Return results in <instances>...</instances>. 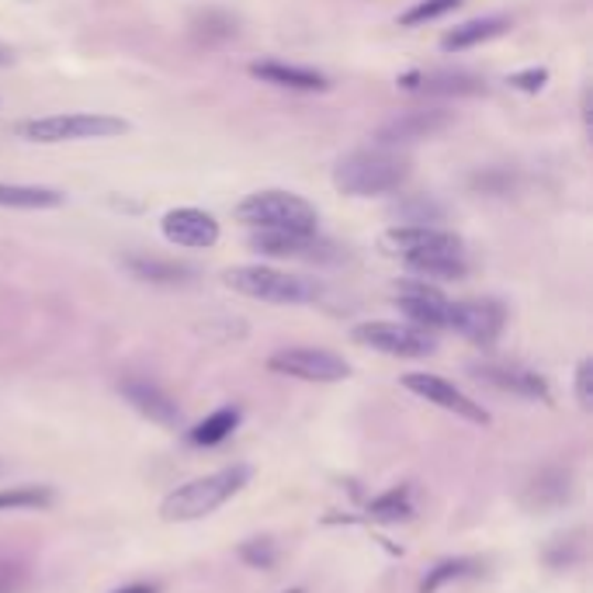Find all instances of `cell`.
Listing matches in <instances>:
<instances>
[{"mask_svg":"<svg viewBox=\"0 0 593 593\" xmlns=\"http://www.w3.org/2000/svg\"><path fill=\"white\" fill-rule=\"evenodd\" d=\"M247 479H250V468L247 465H233V468L212 472V476L184 483L160 504V517L171 520V525H174V520H198V517H205L212 510H219L226 500H233V496L247 486Z\"/></svg>","mask_w":593,"mask_h":593,"instance_id":"obj_2","label":"cell"},{"mask_svg":"<svg viewBox=\"0 0 593 593\" xmlns=\"http://www.w3.org/2000/svg\"><path fill=\"white\" fill-rule=\"evenodd\" d=\"M118 392H122L132 407L142 417H150L153 423L181 427V407L157 382H150V378H122V382H118Z\"/></svg>","mask_w":593,"mask_h":593,"instance_id":"obj_16","label":"cell"},{"mask_svg":"<svg viewBox=\"0 0 593 593\" xmlns=\"http://www.w3.org/2000/svg\"><path fill=\"white\" fill-rule=\"evenodd\" d=\"M448 126H452V111H444V108H413V111L392 115L389 122L378 126L375 129V147L399 150V147H410V142L431 139V136L444 132Z\"/></svg>","mask_w":593,"mask_h":593,"instance_id":"obj_8","label":"cell"},{"mask_svg":"<svg viewBox=\"0 0 593 593\" xmlns=\"http://www.w3.org/2000/svg\"><path fill=\"white\" fill-rule=\"evenodd\" d=\"M407 181H410V160L399 150H386V147L354 150L334 163V187L351 198L392 195Z\"/></svg>","mask_w":593,"mask_h":593,"instance_id":"obj_1","label":"cell"},{"mask_svg":"<svg viewBox=\"0 0 593 593\" xmlns=\"http://www.w3.org/2000/svg\"><path fill=\"white\" fill-rule=\"evenodd\" d=\"M195 32L205 39V42H226L236 35V18L223 14V11H205L198 21H195Z\"/></svg>","mask_w":593,"mask_h":593,"instance_id":"obj_30","label":"cell"},{"mask_svg":"<svg viewBox=\"0 0 593 593\" xmlns=\"http://www.w3.org/2000/svg\"><path fill=\"white\" fill-rule=\"evenodd\" d=\"M53 504L50 486H11L0 489V510H39Z\"/></svg>","mask_w":593,"mask_h":593,"instance_id":"obj_26","label":"cell"},{"mask_svg":"<svg viewBox=\"0 0 593 593\" xmlns=\"http://www.w3.org/2000/svg\"><path fill=\"white\" fill-rule=\"evenodd\" d=\"M236 423H240V410H236V407H223V410H216V413L205 417V420L195 427L192 441H195V444H205V448L223 444V441L236 431Z\"/></svg>","mask_w":593,"mask_h":593,"instance_id":"obj_24","label":"cell"},{"mask_svg":"<svg viewBox=\"0 0 593 593\" xmlns=\"http://www.w3.org/2000/svg\"><path fill=\"white\" fill-rule=\"evenodd\" d=\"M115 593H157V590L147 586V583H132V586H122V590H115Z\"/></svg>","mask_w":593,"mask_h":593,"instance_id":"obj_35","label":"cell"},{"mask_svg":"<svg viewBox=\"0 0 593 593\" xmlns=\"http://www.w3.org/2000/svg\"><path fill=\"white\" fill-rule=\"evenodd\" d=\"M507 84H510L514 90H528V94H535V90H541L545 84H549V69H538V66L520 69V74H514Z\"/></svg>","mask_w":593,"mask_h":593,"instance_id":"obj_34","label":"cell"},{"mask_svg":"<svg viewBox=\"0 0 593 593\" xmlns=\"http://www.w3.org/2000/svg\"><path fill=\"white\" fill-rule=\"evenodd\" d=\"M462 0H417L410 11L399 14V25L402 29H417V25H427V21H438L444 18L448 11H455Z\"/></svg>","mask_w":593,"mask_h":593,"instance_id":"obj_27","label":"cell"},{"mask_svg":"<svg viewBox=\"0 0 593 593\" xmlns=\"http://www.w3.org/2000/svg\"><path fill=\"white\" fill-rule=\"evenodd\" d=\"M396 305L413 320L420 330H448V316H452V299L438 292L427 281H399L396 284Z\"/></svg>","mask_w":593,"mask_h":593,"instance_id":"obj_10","label":"cell"},{"mask_svg":"<svg viewBox=\"0 0 593 593\" xmlns=\"http://www.w3.org/2000/svg\"><path fill=\"white\" fill-rule=\"evenodd\" d=\"M168 244L187 250H208L219 244V223L202 208H171L160 223Z\"/></svg>","mask_w":593,"mask_h":593,"instance_id":"obj_14","label":"cell"},{"mask_svg":"<svg viewBox=\"0 0 593 593\" xmlns=\"http://www.w3.org/2000/svg\"><path fill=\"white\" fill-rule=\"evenodd\" d=\"M354 341L362 347H371L378 354H392V358H427L434 354V337L420 326L407 323H362L354 326Z\"/></svg>","mask_w":593,"mask_h":593,"instance_id":"obj_7","label":"cell"},{"mask_svg":"<svg viewBox=\"0 0 593 593\" xmlns=\"http://www.w3.org/2000/svg\"><path fill=\"white\" fill-rule=\"evenodd\" d=\"M402 265L420 278H438V281H459L468 274L465 254H423V257L402 260Z\"/></svg>","mask_w":593,"mask_h":593,"instance_id":"obj_22","label":"cell"},{"mask_svg":"<svg viewBox=\"0 0 593 593\" xmlns=\"http://www.w3.org/2000/svg\"><path fill=\"white\" fill-rule=\"evenodd\" d=\"M476 371L483 382H489L493 389H500V392H514L520 399H538V402H549L552 392H549V382L531 371V368H520V365H479V368H472Z\"/></svg>","mask_w":593,"mask_h":593,"instance_id":"obj_17","label":"cell"},{"mask_svg":"<svg viewBox=\"0 0 593 593\" xmlns=\"http://www.w3.org/2000/svg\"><path fill=\"white\" fill-rule=\"evenodd\" d=\"M250 247L268 257L289 260H341V250L316 233H284V229H257L250 236Z\"/></svg>","mask_w":593,"mask_h":593,"instance_id":"obj_9","label":"cell"},{"mask_svg":"<svg viewBox=\"0 0 593 593\" xmlns=\"http://www.w3.org/2000/svg\"><path fill=\"white\" fill-rule=\"evenodd\" d=\"M413 510L410 504V489L399 486V489H389L386 496H378V500L368 504V514L378 517V520H396V517H407Z\"/></svg>","mask_w":593,"mask_h":593,"instance_id":"obj_29","label":"cell"},{"mask_svg":"<svg viewBox=\"0 0 593 593\" xmlns=\"http://www.w3.org/2000/svg\"><path fill=\"white\" fill-rule=\"evenodd\" d=\"M402 90L431 94V98H472L486 94V80L468 69H427V74H407L399 80Z\"/></svg>","mask_w":593,"mask_h":593,"instance_id":"obj_15","label":"cell"},{"mask_svg":"<svg viewBox=\"0 0 593 593\" xmlns=\"http://www.w3.org/2000/svg\"><path fill=\"white\" fill-rule=\"evenodd\" d=\"M531 493H535V500H531L535 507H541V500H545V507H556V504L569 500V476L565 472H545V476L535 479Z\"/></svg>","mask_w":593,"mask_h":593,"instance_id":"obj_28","label":"cell"},{"mask_svg":"<svg viewBox=\"0 0 593 593\" xmlns=\"http://www.w3.org/2000/svg\"><path fill=\"white\" fill-rule=\"evenodd\" d=\"M389 216L399 219V223H407V226H434V223L444 219V205L434 202V198H427V195H407V198H399L389 208Z\"/></svg>","mask_w":593,"mask_h":593,"instance_id":"obj_23","label":"cell"},{"mask_svg":"<svg viewBox=\"0 0 593 593\" xmlns=\"http://www.w3.org/2000/svg\"><path fill=\"white\" fill-rule=\"evenodd\" d=\"M240 559L254 569H271L278 562V549H274V541L268 538H254V541H244L240 545Z\"/></svg>","mask_w":593,"mask_h":593,"instance_id":"obj_31","label":"cell"},{"mask_svg":"<svg viewBox=\"0 0 593 593\" xmlns=\"http://www.w3.org/2000/svg\"><path fill=\"white\" fill-rule=\"evenodd\" d=\"M510 29V21L500 18V14H489V18H472L465 25H455L441 39V50L444 53H462V50H472V45H483L489 39H500L504 32Z\"/></svg>","mask_w":593,"mask_h":593,"instance_id":"obj_19","label":"cell"},{"mask_svg":"<svg viewBox=\"0 0 593 593\" xmlns=\"http://www.w3.org/2000/svg\"><path fill=\"white\" fill-rule=\"evenodd\" d=\"M226 284L233 292L247 295V299L274 302V305H305V302L320 299V284L316 281L289 274V271H278V268H265V265L229 268Z\"/></svg>","mask_w":593,"mask_h":593,"instance_id":"obj_5","label":"cell"},{"mask_svg":"<svg viewBox=\"0 0 593 593\" xmlns=\"http://www.w3.org/2000/svg\"><path fill=\"white\" fill-rule=\"evenodd\" d=\"M250 77L265 80L271 87H284V90H302V94H316V90H330V80L310 66H292V63H278V60H260L250 63Z\"/></svg>","mask_w":593,"mask_h":593,"instance_id":"obj_18","label":"cell"},{"mask_svg":"<svg viewBox=\"0 0 593 593\" xmlns=\"http://www.w3.org/2000/svg\"><path fill=\"white\" fill-rule=\"evenodd\" d=\"M4 63H11V53L4 50V45H0V66H4Z\"/></svg>","mask_w":593,"mask_h":593,"instance_id":"obj_36","label":"cell"},{"mask_svg":"<svg viewBox=\"0 0 593 593\" xmlns=\"http://www.w3.org/2000/svg\"><path fill=\"white\" fill-rule=\"evenodd\" d=\"M236 219L250 229H284V233H316L320 212L313 202L292 192H254L236 205Z\"/></svg>","mask_w":593,"mask_h":593,"instance_id":"obj_4","label":"cell"},{"mask_svg":"<svg viewBox=\"0 0 593 593\" xmlns=\"http://www.w3.org/2000/svg\"><path fill=\"white\" fill-rule=\"evenodd\" d=\"M472 573H479V562L476 559H448V562H438L431 573L423 576L420 583V593H438L441 586L455 583V580H465Z\"/></svg>","mask_w":593,"mask_h":593,"instance_id":"obj_25","label":"cell"},{"mask_svg":"<svg viewBox=\"0 0 593 593\" xmlns=\"http://www.w3.org/2000/svg\"><path fill=\"white\" fill-rule=\"evenodd\" d=\"M402 389H410L413 396L434 402V407L455 413L468 423H489V413L479 407V402H472L462 389H455L452 382H444L438 375H427V371H410L402 375Z\"/></svg>","mask_w":593,"mask_h":593,"instance_id":"obj_11","label":"cell"},{"mask_svg":"<svg viewBox=\"0 0 593 593\" xmlns=\"http://www.w3.org/2000/svg\"><path fill=\"white\" fill-rule=\"evenodd\" d=\"M29 569L18 559H0V593H25Z\"/></svg>","mask_w":593,"mask_h":593,"instance_id":"obj_32","label":"cell"},{"mask_svg":"<svg viewBox=\"0 0 593 593\" xmlns=\"http://www.w3.org/2000/svg\"><path fill=\"white\" fill-rule=\"evenodd\" d=\"M268 368L278 375H292L302 382H344L351 375V365L334 351L323 347H284L268 358Z\"/></svg>","mask_w":593,"mask_h":593,"instance_id":"obj_6","label":"cell"},{"mask_svg":"<svg viewBox=\"0 0 593 593\" xmlns=\"http://www.w3.org/2000/svg\"><path fill=\"white\" fill-rule=\"evenodd\" d=\"M129 132V122L118 115L101 111H69V115H45V118H25L14 126V136L25 142H42V147H56V142H87V139H115Z\"/></svg>","mask_w":593,"mask_h":593,"instance_id":"obj_3","label":"cell"},{"mask_svg":"<svg viewBox=\"0 0 593 593\" xmlns=\"http://www.w3.org/2000/svg\"><path fill=\"white\" fill-rule=\"evenodd\" d=\"M382 244L399 257V260H410V257H423V254H465L462 236L438 229V226H392Z\"/></svg>","mask_w":593,"mask_h":593,"instance_id":"obj_13","label":"cell"},{"mask_svg":"<svg viewBox=\"0 0 593 593\" xmlns=\"http://www.w3.org/2000/svg\"><path fill=\"white\" fill-rule=\"evenodd\" d=\"M576 402L583 410L593 407V362L590 358H583L576 365Z\"/></svg>","mask_w":593,"mask_h":593,"instance_id":"obj_33","label":"cell"},{"mask_svg":"<svg viewBox=\"0 0 593 593\" xmlns=\"http://www.w3.org/2000/svg\"><path fill=\"white\" fill-rule=\"evenodd\" d=\"M122 265L132 278L150 284H192L198 278L192 265H177V260H160V257H126Z\"/></svg>","mask_w":593,"mask_h":593,"instance_id":"obj_20","label":"cell"},{"mask_svg":"<svg viewBox=\"0 0 593 593\" xmlns=\"http://www.w3.org/2000/svg\"><path fill=\"white\" fill-rule=\"evenodd\" d=\"M507 313L500 302L476 299V302H452V316H448V330H455L472 344H493L504 334Z\"/></svg>","mask_w":593,"mask_h":593,"instance_id":"obj_12","label":"cell"},{"mask_svg":"<svg viewBox=\"0 0 593 593\" xmlns=\"http://www.w3.org/2000/svg\"><path fill=\"white\" fill-rule=\"evenodd\" d=\"M66 202L63 192L56 187H39V184H4L0 181V208H60Z\"/></svg>","mask_w":593,"mask_h":593,"instance_id":"obj_21","label":"cell"}]
</instances>
